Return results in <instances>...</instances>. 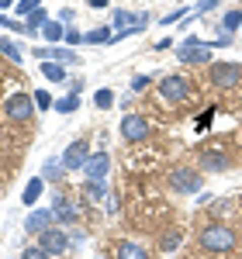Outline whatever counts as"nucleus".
I'll use <instances>...</instances> for the list:
<instances>
[{"mask_svg":"<svg viewBox=\"0 0 242 259\" xmlns=\"http://www.w3.org/2000/svg\"><path fill=\"white\" fill-rule=\"evenodd\" d=\"M76 107H80V97H76V94H69V97H59V100H56V111H59V114H73Z\"/></svg>","mask_w":242,"mask_h":259,"instance_id":"obj_23","label":"nucleus"},{"mask_svg":"<svg viewBox=\"0 0 242 259\" xmlns=\"http://www.w3.org/2000/svg\"><path fill=\"white\" fill-rule=\"evenodd\" d=\"M62 169H66L62 162H45V173H42V180H59Z\"/></svg>","mask_w":242,"mask_h":259,"instance_id":"obj_29","label":"nucleus"},{"mask_svg":"<svg viewBox=\"0 0 242 259\" xmlns=\"http://www.w3.org/2000/svg\"><path fill=\"white\" fill-rule=\"evenodd\" d=\"M52 221H56L52 207H35V211L28 214V221H24V228H28L31 235H42L45 228H52Z\"/></svg>","mask_w":242,"mask_h":259,"instance_id":"obj_10","label":"nucleus"},{"mask_svg":"<svg viewBox=\"0 0 242 259\" xmlns=\"http://www.w3.org/2000/svg\"><path fill=\"white\" fill-rule=\"evenodd\" d=\"M52 214H56V221H62V225H73V221L80 218V211L69 204L66 194H56V197H52Z\"/></svg>","mask_w":242,"mask_h":259,"instance_id":"obj_12","label":"nucleus"},{"mask_svg":"<svg viewBox=\"0 0 242 259\" xmlns=\"http://www.w3.org/2000/svg\"><path fill=\"white\" fill-rule=\"evenodd\" d=\"M42 35H45V41H59V38H66V28H62V21H49L42 28Z\"/></svg>","mask_w":242,"mask_h":259,"instance_id":"obj_21","label":"nucleus"},{"mask_svg":"<svg viewBox=\"0 0 242 259\" xmlns=\"http://www.w3.org/2000/svg\"><path fill=\"white\" fill-rule=\"evenodd\" d=\"M159 97L170 100V104L187 100V97H190V83H187V76H177V73L163 76V80H159Z\"/></svg>","mask_w":242,"mask_h":259,"instance_id":"obj_4","label":"nucleus"},{"mask_svg":"<svg viewBox=\"0 0 242 259\" xmlns=\"http://www.w3.org/2000/svg\"><path fill=\"white\" fill-rule=\"evenodd\" d=\"M145 135H149V121L142 114H125L121 118V139L125 142H142Z\"/></svg>","mask_w":242,"mask_h":259,"instance_id":"obj_9","label":"nucleus"},{"mask_svg":"<svg viewBox=\"0 0 242 259\" xmlns=\"http://www.w3.org/2000/svg\"><path fill=\"white\" fill-rule=\"evenodd\" d=\"M38 245L49 252V256H62V252L69 249V235H66L62 228H56V225H52V228H45V232L38 235Z\"/></svg>","mask_w":242,"mask_h":259,"instance_id":"obj_7","label":"nucleus"},{"mask_svg":"<svg viewBox=\"0 0 242 259\" xmlns=\"http://www.w3.org/2000/svg\"><path fill=\"white\" fill-rule=\"evenodd\" d=\"M211 118H215V107H208V111L201 114V121H197V132H204V128L211 124Z\"/></svg>","mask_w":242,"mask_h":259,"instance_id":"obj_31","label":"nucleus"},{"mask_svg":"<svg viewBox=\"0 0 242 259\" xmlns=\"http://www.w3.org/2000/svg\"><path fill=\"white\" fill-rule=\"evenodd\" d=\"M87 4H90V7H97V11H104V7H107L111 0H87Z\"/></svg>","mask_w":242,"mask_h":259,"instance_id":"obj_37","label":"nucleus"},{"mask_svg":"<svg viewBox=\"0 0 242 259\" xmlns=\"http://www.w3.org/2000/svg\"><path fill=\"white\" fill-rule=\"evenodd\" d=\"M239 80H242L239 62H215V66H211V83H215V87H225V90H228V87H235Z\"/></svg>","mask_w":242,"mask_h":259,"instance_id":"obj_6","label":"nucleus"},{"mask_svg":"<svg viewBox=\"0 0 242 259\" xmlns=\"http://www.w3.org/2000/svg\"><path fill=\"white\" fill-rule=\"evenodd\" d=\"M218 28H222V35H232L235 28H242V11H239V7L225 11V14H222V21H218Z\"/></svg>","mask_w":242,"mask_h":259,"instance_id":"obj_14","label":"nucleus"},{"mask_svg":"<svg viewBox=\"0 0 242 259\" xmlns=\"http://www.w3.org/2000/svg\"><path fill=\"white\" fill-rule=\"evenodd\" d=\"M183 14H187V7H177V11H173V14H166V18H163L159 24H173V21H180Z\"/></svg>","mask_w":242,"mask_h":259,"instance_id":"obj_32","label":"nucleus"},{"mask_svg":"<svg viewBox=\"0 0 242 259\" xmlns=\"http://www.w3.org/2000/svg\"><path fill=\"white\" fill-rule=\"evenodd\" d=\"M83 169H87V180H104L111 173V156H107V152H94Z\"/></svg>","mask_w":242,"mask_h":259,"instance_id":"obj_13","label":"nucleus"},{"mask_svg":"<svg viewBox=\"0 0 242 259\" xmlns=\"http://www.w3.org/2000/svg\"><path fill=\"white\" fill-rule=\"evenodd\" d=\"M197 245H201L204 252L225 256V252H232V249H235V232H232V228H225L222 221H218V225H208V228L197 232Z\"/></svg>","mask_w":242,"mask_h":259,"instance_id":"obj_1","label":"nucleus"},{"mask_svg":"<svg viewBox=\"0 0 242 259\" xmlns=\"http://www.w3.org/2000/svg\"><path fill=\"white\" fill-rule=\"evenodd\" d=\"M111 38H114V35H111V28H107V24H104V28H94V31H87V35H83L87 45H104V41H111Z\"/></svg>","mask_w":242,"mask_h":259,"instance_id":"obj_19","label":"nucleus"},{"mask_svg":"<svg viewBox=\"0 0 242 259\" xmlns=\"http://www.w3.org/2000/svg\"><path fill=\"white\" fill-rule=\"evenodd\" d=\"M170 187H173L177 194H197V190H201V173L190 169V166H177V169L170 173Z\"/></svg>","mask_w":242,"mask_h":259,"instance_id":"obj_5","label":"nucleus"},{"mask_svg":"<svg viewBox=\"0 0 242 259\" xmlns=\"http://www.w3.org/2000/svg\"><path fill=\"white\" fill-rule=\"evenodd\" d=\"M66 41H69V45H80V41H83V35L76 31V28H66Z\"/></svg>","mask_w":242,"mask_h":259,"instance_id":"obj_33","label":"nucleus"},{"mask_svg":"<svg viewBox=\"0 0 242 259\" xmlns=\"http://www.w3.org/2000/svg\"><path fill=\"white\" fill-rule=\"evenodd\" d=\"M21 259H52V256H49V252H45L42 245H28V249L21 252Z\"/></svg>","mask_w":242,"mask_h":259,"instance_id":"obj_30","label":"nucleus"},{"mask_svg":"<svg viewBox=\"0 0 242 259\" xmlns=\"http://www.w3.org/2000/svg\"><path fill=\"white\" fill-rule=\"evenodd\" d=\"M18 0H0V11H7V7H14Z\"/></svg>","mask_w":242,"mask_h":259,"instance_id":"obj_38","label":"nucleus"},{"mask_svg":"<svg viewBox=\"0 0 242 259\" xmlns=\"http://www.w3.org/2000/svg\"><path fill=\"white\" fill-rule=\"evenodd\" d=\"M38 69H42V76H45V80H52V83H62V80H66V66H62V62L45 59Z\"/></svg>","mask_w":242,"mask_h":259,"instance_id":"obj_15","label":"nucleus"},{"mask_svg":"<svg viewBox=\"0 0 242 259\" xmlns=\"http://www.w3.org/2000/svg\"><path fill=\"white\" fill-rule=\"evenodd\" d=\"M38 7H42V0H18V14L21 18H31Z\"/></svg>","mask_w":242,"mask_h":259,"instance_id":"obj_25","label":"nucleus"},{"mask_svg":"<svg viewBox=\"0 0 242 259\" xmlns=\"http://www.w3.org/2000/svg\"><path fill=\"white\" fill-rule=\"evenodd\" d=\"M83 197H87V200L111 197V194H107V183H104V180H87V183H83Z\"/></svg>","mask_w":242,"mask_h":259,"instance_id":"obj_16","label":"nucleus"},{"mask_svg":"<svg viewBox=\"0 0 242 259\" xmlns=\"http://www.w3.org/2000/svg\"><path fill=\"white\" fill-rule=\"evenodd\" d=\"M149 83H152V76H135V80H132V90H145Z\"/></svg>","mask_w":242,"mask_h":259,"instance_id":"obj_34","label":"nucleus"},{"mask_svg":"<svg viewBox=\"0 0 242 259\" xmlns=\"http://www.w3.org/2000/svg\"><path fill=\"white\" fill-rule=\"evenodd\" d=\"M215 4H218V0H197V14H208Z\"/></svg>","mask_w":242,"mask_h":259,"instance_id":"obj_35","label":"nucleus"},{"mask_svg":"<svg viewBox=\"0 0 242 259\" xmlns=\"http://www.w3.org/2000/svg\"><path fill=\"white\" fill-rule=\"evenodd\" d=\"M94 104H97V107H104V111H107V107H114V90H107V87H104V90H97V94H94Z\"/></svg>","mask_w":242,"mask_h":259,"instance_id":"obj_24","label":"nucleus"},{"mask_svg":"<svg viewBox=\"0 0 242 259\" xmlns=\"http://www.w3.org/2000/svg\"><path fill=\"white\" fill-rule=\"evenodd\" d=\"M31 97H35V107H38V111H49V107H56V100L49 97V94H45V90H35V94H31Z\"/></svg>","mask_w":242,"mask_h":259,"instance_id":"obj_27","label":"nucleus"},{"mask_svg":"<svg viewBox=\"0 0 242 259\" xmlns=\"http://www.w3.org/2000/svg\"><path fill=\"white\" fill-rule=\"evenodd\" d=\"M118 207H121V200L111 194V197H107V214H118Z\"/></svg>","mask_w":242,"mask_h":259,"instance_id":"obj_36","label":"nucleus"},{"mask_svg":"<svg viewBox=\"0 0 242 259\" xmlns=\"http://www.w3.org/2000/svg\"><path fill=\"white\" fill-rule=\"evenodd\" d=\"M87 159H90V145H87V139L69 142L66 152H62V166H66V169H83Z\"/></svg>","mask_w":242,"mask_h":259,"instance_id":"obj_8","label":"nucleus"},{"mask_svg":"<svg viewBox=\"0 0 242 259\" xmlns=\"http://www.w3.org/2000/svg\"><path fill=\"white\" fill-rule=\"evenodd\" d=\"M45 24H49V18H45V11L38 7V11L28 18V24H24V35H35V31H42V28H45Z\"/></svg>","mask_w":242,"mask_h":259,"instance_id":"obj_20","label":"nucleus"},{"mask_svg":"<svg viewBox=\"0 0 242 259\" xmlns=\"http://www.w3.org/2000/svg\"><path fill=\"white\" fill-rule=\"evenodd\" d=\"M118 259H149V252L142 249L139 242H121L118 245Z\"/></svg>","mask_w":242,"mask_h":259,"instance_id":"obj_17","label":"nucleus"},{"mask_svg":"<svg viewBox=\"0 0 242 259\" xmlns=\"http://www.w3.org/2000/svg\"><path fill=\"white\" fill-rule=\"evenodd\" d=\"M177 245H180V235H177V232H166V235L159 239V249H163V252H173Z\"/></svg>","mask_w":242,"mask_h":259,"instance_id":"obj_26","label":"nucleus"},{"mask_svg":"<svg viewBox=\"0 0 242 259\" xmlns=\"http://www.w3.org/2000/svg\"><path fill=\"white\" fill-rule=\"evenodd\" d=\"M0 56H7L11 62H21V59H24V56H21V49L11 38H4V35H0Z\"/></svg>","mask_w":242,"mask_h":259,"instance_id":"obj_22","label":"nucleus"},{"mask_svg":"<svg viewBox=\"0 0 242 259\" xmlns=\"http://www.w3.org/2000/svg\"><path fill=\"white\" fill-rule=\"evenodd\" d=\"M201 169L204 173H225L228 169V156L222 149H204L201 152Z\"/></svg>","mask_w":242,"mask_h":259,"instance_id":"obj_11","label":"nucleus"},{"mask_svg":"<svg viewBox=\"0 0 242 259\" xmlns=\"http://www.w3.org/2000/svg\"><path fill=\"white\" fill-rule=\"evenodd\" d=\"M177 59H180V62H208V59H211V41L183 38L180 45H177Z\"/></svg>","mask_w":242,"mask_h":259,"instance_id":"obj_3","label":"nucleus"},{"mask_svg":"<svg viewBox=\"0 0 242 259\" xmlns=\"http://www.w3.org/2000/svg\"><path fill=\"white\" fill-rule=\"evenodd\" d=\"M42 190H45V180H42V177H35L31 183H28V187H24V194H21V200H24V204H35V200L42 197Z\"/></svg>","mask_w":242,"mask_h":259,"instance_id":"obj_18","label":"nucleus"},{"mask_svg":"<svg viewBox=\"0 0 242 259\" xmlns=\"http://www.w3.org/2000/svg\"><path fill=\"white\" fill-rule=\"evenodd\" d=\"M232 211V200H211V218H225Z\"/></svg>","mask_w":242,"mask_h":259,"instance_id":"obj_28","label":"nucleus"},{"mask_svg":"<svg viewBox=\"0 0 242 259\" xmlns=\"http://www.w3.org/2000/svg\"><path fill=\"white\" fill-rule=\"evenodd\" d=\"M31 100H35L31 94H14V97L4 104V118H7V121H18V124H21V121H31V114L38 111Z\"/></svg>","mask_w":242,"mask_h":259,"instance_id":"obj_2","label":"nucleus"}]
</instances>
